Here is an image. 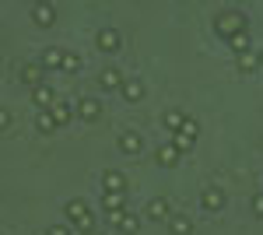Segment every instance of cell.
<instances>
[{
	"label": "cell",
	"mask_w": 263,
	"mask_h": 235,
	"mask_svg": "<svg viewBox=\"0 0 263 235\" xmlns=\"http://www.w3.org/2000/svg\"><path fill=\"white\" fill-rule=\"evenodd\" d=\"M144 211H147V218H151V221H168V218H172V204H168L165 196H155Z\"/></svg>",
	"instance_id": "8"
},
{
	"label": "cell",
	"mask_w": 263,
	"mask_h": 235,
	"mask_svg": "<svg viewBox=\"0 0 263 235\" xmlns=\"http://www.w3.org/2000/svg\"><path fill=\"white\" fill-rule=\"evenodd\" d=\"M63 57H67V53H63L60 46H46V49H42V67H46V70H63Z\"/></svg>",
	"instance_id": "12"
},
{
	"label": "cell",
	"mask_w": 263,
	"mask_h": 235,
	"mask_svg": "<svg viewBox=\"0 0 263 235\" xmlns=\"http://www.w3.org/2000/svg\"><path fill=\"white\" fill-rule=\"evenodd\" d=\"M200 207L203 211H221L224 207V190L221 186H207L200 193Z\"/></svg>",
	"instance_id": "5"
},
{
	"label": "cell",
	"mask_w": 263,
	"mask_h": 235,
	"mask_svg": "<svg viewBox=\"0 0 263 235\" xmlns=\"http://www.w3.org/2000/svg\"><path fill=\"white\" fill-rule=\"evenodd\" d=\"M214 32H218L221 39H232V35L246 32V14L242 11H221V14L214 18Z\"/></svg>",
	"instance_id": "1"
},
{
	"label": "cell",
	"mask_w": 263,
	"mask_h": 235,
	"mask_svg": "<svg viewBox=\"0 0 263 235\" xmlns=\"http://www.w3.org/2000/svg\"><path fill=\"white\" fill-rule=\"evenodd\" d=\"M193 140H197V137H190V134H182V130H179V134H172V144H176L179 151H190V148H193Z\"/></svg>",
	"instance_id": "25"
},
{
	"label": "cell",
	"mask_w": 263,
	"mask_h": 235,
	"mask_svg": "<svg viewBox=\"0 0 263 235\" xmlns=\"http://www.w3.org/2000/svg\"><path fill=\"white\" fill-rule=\"evenodd\" d=\"M228 46H232V53H235V57H239V53H249V32L232 35V39H228Z\"/></svg>",
	"instance_id": "22"
},
{
	"label": "cell",
	"mask_w": 263,
	"mask_h": 235,
	"mask_svg": "<svg viewBox=\"0 0 263 235\" xmlns=\"http://www.w3.org/2000/svg\"><path fill=\"white\" fill-rule=\"evenodd\" d=\"M99 84L105 88V92H123L126 78H123V70H116V67H105V70L99 74Z\"/></svg>",
	"instance_id": "6"
},
{
	"label": "cell",
	"mask_w": 263,
	"mask_h": 235,
	"mask_svg": "<svg viewBox=\"0 0 263 235\" xmlns=\"http://www.w3.org/2000/svg\"><path fill=\"white\" fill-rule=\"evenodd\" d=\"M35 126H39L42 134H53V130H57L60 123L53 119V113H39V116H35Z\"/></svg>",
	"instance_id": "23"
},
{
	"label": "cell",
	"mask_w": 263,
	"mask_h": 235,
	"mask_svg": "<svg viewBox=\"0 0 263 235\" xmlns=\"http://www.w3.org/2000/svg\"><path fill=\"white\" fill-rule=\"evenodd\" d=\"M260 63H263V53H260Z\"/></svg>",
	"instance_id": "30"
},
{
	"label": "cell",
	"mask_w": 263,
	"mask_h": 235,
	"mask_svg": "<svg viewBox=\"0 0 263 235\" xmlns=\"http://www.w3.org/2000/svg\"><path fill=\"white\" fill-rule=\"evenodd\" d=\"M256 67H260V53H256V49H249V53H239V57H235V70H242V74L256 70Z\"/></svg>",
	"instance_id": "16"
},
{
	"label": "cell",
	"mask_w": 263,
	"mask_h": 235,
	"mask_svg": "<svg viewBox=\"0 0 263 235\" xmlns=\"http://www.w3.org/2000/svg\"><path fill=\"white\" fill-rule=\"evenodd\" d=\"M46 235H70V228H63V225H53V228H46Z\"/></svg>",
	"instance_id": "28"
},
{
	"label": "cell",
	"mask_w": 263,
	"mask_h": 235,
	"mask_svg": "<svg viewBox=\"0 0 263 235\" xmlns=\"http://www.w3.org/2000/svg\"><path fill=\"white\" fill-rule=\"evenodd\" d=\"M182 123H186V116H182V113H176V109H172V113H165V130H168V134H179Z\"/></svg>",
	"instance_id": "21"
},
{
	"label": "cell",
	"mask_w": 263,
	"mask_h": 235,
	"mask_svg": "<svg viewBox=\"0 0 263 235\" xmlns=\"http://www.w3.org/2000/svg\"><path fill=\"white\" fill-rule=\"evenodd\" d=\"M137 228H141V218L134 214V211H126V214H123V221H120V232L123 235H134Z\"/></svg>",
	"instance_id": "20"
},
{
	"label": "cell",
	"mask_w": 263,
	"mask_h": 235,
	"mask_svg": "<svg viewBox=\"0 0 263 235\" xmlns=\"http://www.w3.org/2000/svg\"><path fill=\"white\" fill-rule=\"evenodd\" d=\"M95 46H99L102 53H116V49L123 46V39H120V32H116V28H102L99 35H95Z\"/></svg>",
	"instance_id": "4"
},
{
	"label": "cell",
	"mask_w": 263,
	"mask_h": 235,
	"mask_svg": "<svg viewBox=\"0 0 263 235\" xmlns=\"http://www.w3.org/2000/svg\"><path fill=\"white\" fill-rule=\"evenodd\" d=\"M32 21H35L39 28L57 25V7H53V4H35V7H32Z\"/></svg>",
	"instance_id": "7"
},
{
	"label": "cell",
	"mask_w": 263,
	"mask_h": 235,
	"mask_svg": "<svg viewBox=\"0 0 263 235\" xmlns=\"http://www.w3.org/2000/svg\"><path fill=\"white\" fill-rule=\"evenodd\" d=\"M78 70H81V57L78 53H67L63 57V74H78Z\"/></svg>",
	"instance_id": "24"
},
{
	"label": "cell",
	"mask_w": 263,
	"mask_h": 235,
	"mask_svg": "<svg viewBox=\"0 0 263 235\" xmlns=\"http://www.w3.org/2000/svg\"><path fill=\"white\" fill-rule=\"evenodd\" d=\"M253 211H256V214L263 218V193H256V196H253Z\"/></svg>",
	"instance_id": "27"
},
{
	"label": "cell",
	"mask_w": 263,
	"mask_h": 235,
	"mask_svg": "<svg viewBox=\"0 0 263 235\" xmlns=\"http://www.w3.org/2000/svg\"><path fill=\"white\" fill-rule=\"evenodd\" d=\"M42 70H46L42 63H28V67H21V84H28V88L35 92V88L42 84Z\"/></svg>",
	"instance_id": "13"
},
{
	"label": "cell",
	"mask_w": 263,
	"mask_h": 235,
	"mask_svg": "<svg viewBox=\"0 0 263 235\" xmlns=\"http://www.w3.org/2000/svg\"><path fill=\"white\" fill-rule=\"evenodd\" d=\"M168 232L172 235H190L193 232V221H190L186 214H172L168 218Z\"/></svg>",
	"instance_id": "19"
},
{
	"label": "cell",
	"mask_w": 263,
	"mask_h": 235,
	"mask_svg": "<svg viewBox=\"0 0 263 235\" xmlns=\"http://www.w3.org/2000/svg\"><path fill=\"white\" fill-rule=\"evenodd\" d=\"M182 134H190V137H197V134H200V123H197V119H190V116H186V123H182Z\"/></svg>",
	"instance_id": "26"
},
{
	"label": "cell",
	"mask_w": 263,
	"mask_h": 235,
	"mask_svg": "<svg viewBox=\"0 0 263 235\" xmlns=\"http://www.w3.org/2000/svg\"><path fill=\"white\" fill-rule=\"evenodd\" d=\"M141 148H144V137L137 130H123L120 134V151L123 155H141Z\"/></svg>",
	"instance_id": "9"
},
{
	"label": "cell",
	"mask_w": 263,
	"mask_h": 235,
	"mask_svg": "<svg viewBox=\"0 0 263 235\" xmlns=\"http://www.w3.org/2000/svg\"><path fill=\"white\" fill-rule=\"evenodd\" d=\"M67 218H70L84 235L95 232V214H91V207H88L84 200H70V204H67Z\"/></svg>",
	"instance_id": "2"
},
{
	"label": "cell",
	"mask_w": 263,
	"mask_h": 235,
	"mask_svg": "<svg viewBox=\"0 0 263 235\" xmlns=\"http://www.w3.org/2000/svg\"><path fill=\"white\" fill-rule=\"evenodd\" d=\"M155 161H158L162 169H172V165L179 161V148H176V144H165V148H158V151H155Z\"/></svg>",
	"instance_id": "14"
},
{
	"label": "cell",
	"mask_w": 263,
	"mask_h": 235,
	"mask_svg": "<svg viewBox=\"0 0 263 235\" xmlns=\"http://www.w3.org/2000/svg\"><path fill=\"white\" fill-rule=\"evenodd\" d=\"M74 109H78V116H81L84 123H95V119L102 116V102H99V98H88V95L78 98V105H74Z\"/></svg>",
	"instance_id": "3"
},
{
	"label": "cell",
	"mask_w": 263,
	"mask_h": 235,
	"mask_svg": "<svg viewBox=\"0 0 263 235\" xmlns=\"http://www.w3.org/2000/svg\"><path fill=\"white\" fill-rule=\"evenodd\" d=\"M49 113H53V119H57V123L63 126V123H70V119H74V113H78V109H74L70 102H63V98H57V105H53Z\"/></svg>",
	"instance_id": "17"
},
{
	"label": "cell",
	"mask_w": 263,
	"mask_h": 235,
	"mask_svg": "<svg viewBox=\"0 0 263 235\" xmlns=\"http://www.w3.org/2000/svg\"><path fill=\"white\" fill-rule=\"evenodd\" d=\"M102 193H126V176L109 169V172L102 176Z\"/></svg>",
	"instance_id": "10"
},
{
	"label": "cell",
	"mask_w": 263,
	"mask_h": 235,
	"mask_svg": "<svg viewBox=\"0 0 263 235\" xmlns=\"http://www.w3.org/2000/svg\"><path fill=\"white\" fill-rule=\"evenodd\" d=\"M88 235H105V232H88Z\"/></svg>",
	"instance_id": "29"
},
{
	"label": "cell",
	"mask_w": 263,
	"mask_h": 235,
	"mask_svg": "<svg viewBox=\"0 0 263 235\" xmlns=\"http://www.w3.org/2000/svg\"><path fill=\"white\" fill-rule=\"evenodd\" d=\"M126 102H141L144 98V81L141 78H126V84H123V92H120Z\"/></svg>",
	"instance_id": "15"
},
{
	"label": "cell",
	"mask_w": 263,
	"mask_h": 235,
	"mask_svg": "<svg viewBox=\"0 0 263 235\" xmlns=\"http://www.w3.org/2000/svg\"><path fill=\"white\" fill-rule=\"evenodd\" d=\"M32 102H35V105H39L42 113H49V109H53V105H57V92H53V88H49V84H39V88H35V92H32Z\"/></svg>",
	"instance_id": "11"
},
{
	"label": "cell",
	"mask_w": 263,
	"mask_h": 235,
	"mask_svg": "<svg viewBox=\"0 0 263 235\" xmlns=\"http://www.w3.org/2000/svg\"><path fill=\"white\" fill-rule=\"evenodd\" d=\"M102 207H105V214L126 211V193H102Z\"/></svg>",
	"instance_id": "18"
}]
</instances>
